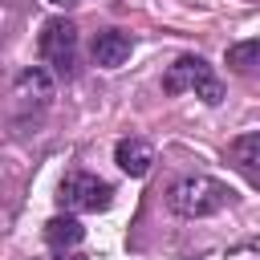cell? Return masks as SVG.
I'll return each instance as SVG.
<instances>
[{
	"label": "cell",
	"mask_w": 260,
	"mask_h": 260,
	"mask_svg": "<svg viewBox=\"0 0 260 260\" xmlns=\"http://www.w3.org/2000/svg\"><path fill=\"white\" fill-rule=\"evenodd\" d=\"M232 199V187H223L219 179L211 175H187L171 187V207L187 219H203V215H215L223 211Z\"/></svg>",
	"instance_id": "obj_1"
},
{
	"label": "cell",
	"mask_w": 260,
	"mask_h": 260,
	"mask_svg": "<svg viewBox=\"0 0 260 260\" xmlns=\"http://www.w3.org/2000/svg\"><path fill=\"white\" fill-rule=\"evenodd\" d=\"M110 195H114L110 183H102L98 175H85V171L65 175L61 187H57V203L69 215H77V211H106L110 207Z\"/></svg>",
	"instance_id": "obj_2"
},
{
	"label": "cell",
	"mask_w": 260,
	"mask_h": 260,
	"mask_svg": "<svg viewBox=\"0 0 260 260\" xmlns=\"http://www.w3.org/2000/svg\"><path fill=\"white\" fill-rule=\"evenodd\" d=\"M37 49H41V61L45 65H53L57 73H73V61H77V28H73V20H45V28H41V41H37Z\"/></svg>",
	"instance_id": "obj_3"
},
{
	"label": "cell",
	"mask_w": 260,
	"mask_h": 260,
	"mask_svg": "<svg viewBox=\"0 0 260 260\" xmlns=\"http://www.w3.org/2000/svg\"><path fill=\"white\" fill-rule=\"evenodd\" d=\"M130 53H134V41H130V32H122V28H106V32H98L93 45H89L93 65H102V69H118V65H126Z\"/></svg>",
	"instance_id": "obj_4"
},
{
	"label": "cell",
	"mask_w": 260,
	"mask_h": 260,
	"mask_svg": "<svg viewBox=\"0 0 260 260\" xmlns=\"http://www.w3.org/2000/svg\"><path fill=\"white\" fill-rule=\"evenodd\" d=\"M16 98H20L24 106H49V102L57 98L53 73H49L45 65H24V69L16 73Z\"/></svg>",
	"instance_id": "obj_5"
},
{
	"label": "cell",
	"mask_w": 260,
	"mask_h": 260,
	"mask_svg": "<svg viewBox=\"0 0 260 260\" xmlns=\"http://www.w3.org/2000/svg\"><path fill=\"white\" fill-rule=\"evenodd\" d=\"M211 73V65L203 61V57H179L171 69H167V77H162V89L167 93H187V89H199V81Z\"/></svg>",
	"instance_id": "obj_6"
},
{
	"label": "cell",
	"mask_w": 260,
	"mask_h": 260,
	"mask_svg": "<svg viewBox=\"0 0 260 260\" xmlns=\"http://www.w3.org/2000/svg\"><path fill=\"white\" fill-rule=\"evenodd\" d=\"M114 162H118L130 179H142V175H150V167H154V146L142 142V138H122V142L114 146Z\"/></svg>",
	"instance_id": "obj_7"
},
{
	"label": "cell",
	"mask_w": 260,
	"mask_h": 260,
	"mask_svg": "<svg viewBox=\"0 0 260 260\" xmlns=\"http://www.w3.org/2000/svg\"><path fill=\"white\" fill-rule=\"evenodd\" d=\"M81 240H85V228H81L73 215H53V219L45 223V244H49V248H57V252L77 248Z\"/></svg>",
	"instance_id": "obj_8"
},
{
	"label": "cell",
	"mask_w": 260,
	"mask_h": 260,
	"mask_svg": "<svg viewBox=\"0 0 260 260\" xmlns=\"http://www.w3.org/2000/svg\"><path fill=\"white\" fill-rule=\"evenodd\" d=\"M232 162L244 171H260V130L256 134H240L232 142Z\"/></svg>",
	"instance_id": "obj_9"
},
{
	"label": "cell",
	"mask_w": 260,
	"mask_h": 260,
	"mask_svg": "<svg viewBox=\"0 0 260 260\" xmlns=\"http://www.w3.org/2000/svg\"><path fill=\"white\" fill-rule=\"evenodd\" d=\"M256 65H260V41H240V45L228 49V69L248 73V69H256Z\"/></svg>",
	"instance_id": "obj_10"
},
{
	"label": "cell",
	"mask_w": 260,
	"mask_h": 260,
	"mask_svg": "<svg viewBox=\"0 0 260 260\" xmlns=\"http://www.w3.org/2000/svg\"><path fill=\"white\" fill-rule=\"evenodd\" d=\"M49 4H57V8H69V4H77V0H49Z\"/></svg>",
	"instance_id": "obj_11"
},
{
	"label": "cell",
	"mask_w": 260,
	"mask_h": 260,
	"mask_svg": "<svg viewBox=\"0 0 260 260\" xmlns=\"http://www.w3.org/2000/svg\"><path fill=\"white\" fill-rule=\"evenodd\" d=\"M57 260H81V256H65V252H61V256H57Z\"/></svg>",
	"instance_id": "obj_12"
}]
</instances>
